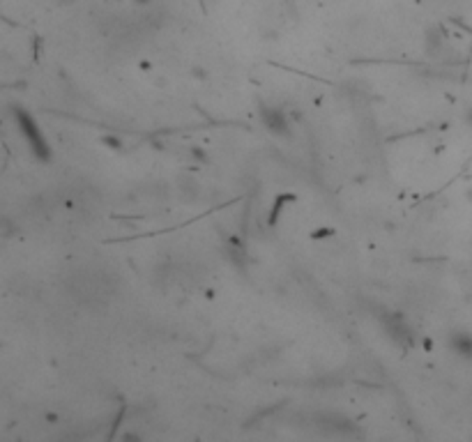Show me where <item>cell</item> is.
<instances>
[{"mask_svg": "<svg viewBox=\"0 0 472 442\" xmlns=\"http://www.w3.org/2000/svg\"><path fill=\"white\" fill-rule=\"evenodd\" d=\"M12 117H14V122H17L21 136L26 138L28 147H31L33 157L37 161H51V145L47 141V136H44V131L40 129V124L35 122V117L21 106L12 108Z\"/></svg>", "mask_w": 472, "mask_h": 442, "instance_id": "obj_1", "label": "cell"}, {"mask_svg": "<svg viewBox=\"0 0 472 442\" xmlns=\"http://www.w3.org/2000/svg\"><path fill=\"white\" fill-rule=\"evenodd\" d=\"M261 120L265 124V129L275 136H291V124L288 115L277 106H261Z\"/></svg>", "mask_w": 472, "mask_h": 442, "instance_id": "obj_2", "label": "cell"}, {"mask_svg": "<svg viewBox=\"0 0 472 442\" xmlns=\"http://www.w3.org/2000/svg\"><path fill=\"white\" fill-rule=\"evenodd\" d=\"M449 348L463 359H472V334L463 329L452 332V334H449Z\"/></svg>", "mask_w": 472, "mask_h": 442, "instance_id": "obj_3", "label": "cell"}, {"mask_svg": "<svg viewBox=\"0 0 472 442\" xmlns=\"http://www.w3.org/2000/svg\"><path fill=\"white\" fill-rule=\"evenodd\" d=\"M387 329H389V334H392L394 338H399V341H408V327H405V322L399 318V316H394V318H389L387 322Z\"/></svg>", "mask_w": 472, "mask_h": 442, "instance_id": "obj_4", "label": "cell"}, {"mask_svg": "<svg viewBox=\"0 0 472 442\" xmlns=\"http://www.w3.org/2000/svg\"><path fill=\"white\" fill-rule=\"evenodd\" d=\"M106 143L113 145V147H120V141H117V138H106Z\"/></svg>", "mask_w": 472, "mask_h": 442, "instance_id": "obj_5", "label": "cell"}, {"mask_svg": "<svg viewBox=\"0 0 472 442\" xmlns=\"http://www.w3.org/2000/svg\"><path fill=\"white\" fill-rule=\"evenodd\" d=\"M134 3H136V5H150L152 0H134Z\"/></svg>", "mask_w": 472, "mask_h": 442, "instance_id": "obj_6", "label": "cell"}]
</instances>
